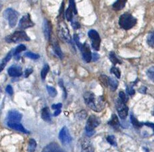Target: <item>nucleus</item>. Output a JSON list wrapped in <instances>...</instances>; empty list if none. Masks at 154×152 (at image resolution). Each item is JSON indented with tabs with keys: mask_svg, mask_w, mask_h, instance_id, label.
Wrapping results in <instances>:
<instances>
[{
	"mask_svg": "<svg viewBox=\"0 0 154 152\" xmlns=\"http://www.w3.org/2000/svg\"><path fill=\"white\" fill-rule=\"evenodd\" d=\"M84 100L86 105L95 112H100L105 108V102L102 97L96 96L92 92L85 93Z\"/></svg>",
	"mask_w": 154,
	"mask_h": 152,
	"instance_id": "obj_1",
	"label": "nucleus"
},
{
	"mask_svg": "<svg viewBox=\"0 0 154 152\" xmlns=\"http://www.w3.org/2000/svg\"><path fill=\"white\" fill-rule=\"evenodd\" d=\"M137 23L136 18L129 13H125L120 16L119 25L122 29L129 30L133 28Z\"/></svg>",
	"mask_w": 154,
	"mask_h": 152,
	"instance_id": "obj_2",
	"label": "nucleus"
},
{
	"mask_svg": "<svg viewBox=\"0 0 154 152\" xmlns=\"http://www.w3.org/2000/svg\"><path fill=\"white\" fill-rule=\"evenodd\" d=\"M5 40L8 43H19L21 41H29L30 39L25 31H18L14 32L12 35L7 36Z\"/></svg>",
	"mask_w": 154,
	"mask_h": 152,
	"instance_id": "obj_3",
	"label": "nucleus"
},
{
	"mask_svg": "<svg viewBox=\"0 0 154 152\" xmlns=\"http://www.w3.org/2000/svg\"><path fill=\"white\" fill-rule=\"evenodd\" d=\"M4 18L7 20L10 27H14L18 22L19 13L12 8H8L4 12Z\"/></svg>",
	"mask_w": 154,
	"mask_h": 152,
	"instance_id": "obj_4",
	"label": "nucleus"
},
{
	"mask_svg": "<svg viewBox=\"0 0 154 152\" xmlns=\"http://www.w3.org/2000/svg\"><path fill=\"white\" fill-rule=\"evenodd\" d=\"M88 36L91 39L93 49L96 50H99L101 43V39L99 33L96 30L91 29L88 32Z\"/></svg>",
	"mask_w": 154,
	"mask_h": 152,
	"instance_id": "obj_5",
	"label": "nucleus"
},
{
	"mask_svg": "<svg viewBox=\"0 0 154 152\" xmlns=\"http://www.w3.org/2000/svg\"><path fill=\"white\" fill-rule=\"evenodd\" d=\"M116 108L117 111L118 112L119 116L122 120H124L127 117L128 114V108L127 106L125 105V103L118 99L116 101Z\"/></svg>",
	"mask_w": 154,
	"mask_h": 152,
	"instance_id": "obj_6",
	"label": "nucleus"
},
{
	"mask_svg": "<svg viewBox=\"0 0 154 152\" xmlns=\"http://www.w3.org/2000/svg\"><path fill=\"white\" fill-rule=\"evenodd\" d=\"M59 139L63 145H68L71 143L72 137L70 135L68 129L66 126L61 129L59 134Z\"/></svg>",
	"mask_w": 154,
	"mask_h": 152,
	"instance_id": "obj_7",
	"label": "nucleus"
},
{
	"mask_svg": "<svg viewBox=\"0 0 154 152\" xmlns=\"http://www.w3.org/2000/svg\"><path fill=\"white\" fill-rule=\"evenodd\" d=\"M100 124V120L95 116H91L88 118L86 123V132H94V129L97 128Z\"/></svg>",
	"mask_w": 154,
	"mask_h": 152,
	"instance_id": "obj_8",
	"label": "nucleus"
},
{
	"mask_svg": "<svg viewBox=\"0 0 154 152\" xmlns=\"http://www.w3.org/2000/svg\"><path fill=\"white\" fill-rule=\"evenodd\" d=\"M33 26H34V23L31 19L29 14H27V15L22 17V18L19 21V27L22 29H26Z\"/></svg>",
	"mask_w": 154,
	"mask_h": 152,
	"instance_id": "obj_9",
	"label": "nucleus"
},
{
	"mask_svg": "<svg viewBox=\"0 0 154 152\" xmlns=\"http://www.w3.org/2000/svg\"><path fill=\"white\" fill-rule=\"evenodd\" d=\"M22 118V114L19 113L18 111L10 110L7 115V123H18L20 122V120Z\"/></svg>",
	"mask_w": 154,
	"mask_h": 152,
	"instance_id": "obj_10",
	"label": "nucleus"
},
{
	"mask_svg": "<svg viewBox=\"0 0 154 152\" xmlns=\"http://www.w3.org/2000/svg\"><path fill=\"white\" fill-rule=\"evenodd\" d=\"M80 50L82 54L83 60L85 61L86 63H89L92 59V54L88 44L86 43L83 44V46L81 48Z\"/></svg>",
	"mask_w": 154,
	"mask_h": 152,
	"instance_id": "obj_11",
	"label": "nucleus"
},
{
	"mask_svg": "<svg viewBox=\"0 0 154 152\" xmlns=\"http://www.w3.org/2000/svg\"><path fill=\"white\" fill-rule=\"evenodd\" d=\"M60 30L59 33H60V36L62 38L63 40H65V41L68 42V43H71V36L69 35V30L67 27L66 25H65L64 23H62L60 25Z\"/></svg>",
	"mask_w": 154,
	"mask_h": 152,
	"instance_id": "obj_12",
	"label": "nucleus"
},
{
	"mask_svg": "<svg viewBox=\"0 0 154 152\" xmlns=\"http://www.w3.org/2000/svg\"><path fill=\"white\" fill-rule=\"evenodd\" d=\"M8 75L12 77H18L22 75V70L20 66L13 65L10 67L7 70Z\"/></svg>",
	"mask_w": 154,
	"mask_h": 152,
	"instance_id": "obj_13",
	"label": "nucleus"
},
{
	"mask_svg": "<svg viewBox=\"0 0 154 152\" xmlns=\"http://www.w3.org/2000/svg\"><path fill=\"white\" fill-rule=\"evenodd\" d=\"M43 29L45 37H46L47 40H49L52 33V25L51 23H50V22H49V21H47V19H45L43 21Z\"/></svg>",
	"mask_w": 154,
	"mask_h": 152,
	"instance_id": "obj_14",
	"label": "nucleus"
},
{
	"mask_svg": "<svg viewBox=\"0 0 154 152\" xmlns=\"http://www.w3.org/2000/svg\"><path fill=\"white\" fill-rule=\"evenodd\" d=\"M7 126L10 128H12L13 129H15V130L23 132V133L25 134H28L29 132L27 131L26 129L24 128V127L22 126L20 123L18 122V123H7Z\"/></svg>",
	"mask_w": 154,
	"mask_h": 152,
	"instance_id": "obj_15",
	"label": "nucleus"
},
{
	"mask_svg": "<svg viewBox=\"0 0 154 152\" xmlns=\"http://www.w3.org/2000/svg\"><path fill=\"white\" fill-rule=\"evenodd\" d=\"M62 151V150L60 148V145L56 143H51L49 145H47L46 148H45L43 151L45 152H50V151Z\"/></svg>",
	"mask_w": 154,
	"mask_h": 152,
	"instance_id": "obj_16",
	"label": "nucleus"
},
{
	"mask_svg": "<svg viewBox=\"0 0 154 152\" xmlns=\"http://www.w3.org/2000/svg\"><path fill=\"white\" fill-rule=\"evenodd\" d=\"M41 118L44 121L46 122H51L52 120V116H51V113H50L49 110L47 107H46V108H43L41 111Z\"/></svg>",
	"mask_w": 154,
	"mask_h": 152,
	"instance_id": "obj_17",
	"label": "nucleus"
},
{
	"mask_svg": "<svg viewBox=\"0 0 154 152\" xmlns=\"http://www.w3.org/2000/svg\"><path fill=\"white\" fill-rule=\"evenodd\" d=\"M81 145H82V147L83 151H94L92 145H91L90 141L88 139L83 138L82 142H81Z\"/></svg>",
	"mask_w": 154,
	"mask_h": 152,
	"instance_id": "obj_18",
	"label": "nucleus"
},
{
	"mask_svg": "<svg viewBox=\"0 0 154 152\" xmlns=\"http://www.w3.org/2000/svg\"><path fill=\"white\" fill-rule=\"evenodd\" d=\"M13 55H14V49H13V50H11V51H10L9 53H8V54L6 55V57H5L2 60L1 63V66H0V71L1 72V70H4L5 65H6V64L8 63V62H9L10 59L12 58Z\"/></svg>",
	"mask_w": 154,
	"mask_h": 152,
	"instance_id": "obj_19",
	"label": "nucleus"
},
{
	"mask_svg": "<svg viewBox=\"0 0 154 152\" xmlns=\"http://www.w3.org/2000/svg\"><path fill=\"white\" fill-rule=\"evenodd\" d=\"M127 0H117L113 5V9L116 11H119L125 7Z\"/></svg>",
	"mask_w": 154,
	"mask_h": 152,
	"instance_id": "obj_20",
	"label": "nucleus"
},
{
	"mask_svg": "<svg viewBox=\"0 0 154 152\" xmlns=\"http://www.w3.org/2000/svg\"><path fill=\"white\" fill-rule=\"evenodd\" d=\"M53 49H54V53L58 56L59 58H63V55L62 51H61V50L60 45H59V43L57 41H55L54 42V43H53Z\"/></svg>",
	"mask_w": 154,
	"mask_h": 152,
	"instance_id": "obj_21",
	"label": "nucleus"
},
{
	"mask_svg": "<svg viewBox=\"0 0 154 152\" xmlns=\"http://www.w3.org/2000/svg\"><path fill=\"white\" fill-rule=\"evenodd\" d=\"M109 86L112 91H115L118 86V81L116 78L113 77H110V82H109Z\"/></svg>",
	"mask_w": 154,
	"mask_h": 152,
	"instance_id": "obj_22",
	"label": "nucleus"
},
{
	"mask_svg": "<svg viewBox=\"0 0 154 152\" xmlns=\"http://www.w3.org/2000/svg\"><path fill=\"white\" fill-rule=\"evenodd\" d=\"M108 124L111 126H113V127H117V126H119V122L118 118H117V116L116 114L112 115L111 119L110 120V122H108Z\"/></svg>",
	"mask_w": 154,
	"mask_h": 152,
	"instance_id": "obj_23",
	"label": "nucleus"
},
{
	"mask_svg": "<svg viewBox=\"0 0 154 152\" xmlns=\"http://www.w3.org/2000/svg\"><path fill=\"white\" fill-rule=\"evenodd\" d=\"M73 13H74V10L73 8L71 7V5H69V7L68 9H67L66 12V17L67 20L69 21H71L72 19H73Z\"/></svg>",
	"mask_w": 154,
	"mask_h": 152,
	"instance_id": "obj_24",
	"label": "nucleus"
},
{
	"mask_svg": "<svg viewBox=\"0 0 154 152\" xmlns=\"http://www.w3.org/2000/svg\"><path fill=\"white\" fill-rule=\"evenodd\" d=\"M110 61H111V63H113V64H121L122 61L119 60V59L117 58V57L116 55V53L114 52H111L110 53Z\"/></svg>",
	"mask_w": 154,
	"mask_h": 152,
	"instance_id": "obj_25",
	"label": "nucleus"
},
{
	"mask_svg": "<svg viewBox=\"0 0 154 152\" xmlns=\"http://www.w3.org/2000/svg\"><path fill=\"white\" fill-rule=\"evenodd\" d=\"M99 80L103 85L108 87L109 86V82H110V77H107L106 75H101L99 77Z\"/></svg>",
	"mask_w": 154,
	"mask_h": 152,
	"instance_id": "obj_26",
	"label": "nucleus"
},
{
	"mask_svg": "<svg viewBox=\"0 0 154 152\" xmlns=\"http://www.w3.org/2000/svg\"><path fill=\"white\" fill-rule=\"evenodd\" d=\"M49 66L48 64H45L43 69H42L41 72V77L42 80H44L45 79H46V77L47 75V73H48V72H49Z\"/></svg>",
	"mask_w": 154,
	"mask_h": 152,
	"instance_id": "obj_27",
	"label": "nucleus"
},
{
	"mask_svg": "<svg viewBox=\"0 0 154 152\" xmlns=\"http://www.w3.org/2000/svg\"><path fill=\"white\" fill-rule=\"evenodd\" d=\"M130 118H131V123H132V124H133L134 127L136 128H139L141 127L142 124L139 122L138 120L133 116V114H131Z\"/></svg>",
	"mask_w": 154,
	"mask_h": 152,
	"instance_id": "obj_28",
	"label": "nucleus"
},
{
	"mask_svg": "<svg viewBox=\"0 0 154 152\" xmlns=\"http://www.w3.org/2000/svg\"><path fill=\"white\" fill-rule=\"evenodd\" d=\"M36 146H37V143H36L35 140L33 139L29 140V145H28V151L31 152L35 151Z\"/></svg>",
	"mask_w": 154,
	"mask_h": 152,
	"instance_id": "obj_29",
	"label": "nucleus"
},
{
	"mask_svg": "<svg viewBox=\"0 0 154 152\" xmlns=\"http://www.w3.org/2000/svg\"><path fill=\"white\" fill-rule=\"evenodd\" d=\"M147 43L150 47H154V31L150 33L147 39Z\"/></svg>",
	"mask_w": 154,
	"mask_h": 152,
	"instance_id": "obj_30",
	"label": "nucleus"
},
{
	"mask_svg": "<svg viewBox=\"0 0 154 152\" xmlns=\"http://www.w3.org/2000/svg\"><path fill=\"white\" fill-rule=\"evenodd\" d=\"M47 91L48 92V94L51 97L54 98L57 94V92L56 91V89L54 88V87L47 86Z\"/></svg>",
	"mask_w": 154,
	"mask_h": 152,
	"instance_id": "obj_31",
	"label": "nucleus"
},
{
	"mask_svg": "<svg viewBox=\"0 0 154 152\" xmlns=\"http://www.w3.org/2000/svg\"><path fill=\"white\" fill-rule=\"evenodd\" d=\"M26 49V46L24 45H19V46L16 47L15 49H14V55H17L19 53H20L21 52L24 51Z\"/></svg>",
	"mask_w": 154,
	"mask_h": 152,
	"instance_id": "obj_32",
	"label": "nucleus"
},
{
	"mask_svg": "<svg viewBox=\"0 0 154 152\" xmlns=\"http://www.w3.org/2000/svg\"><path fill=\"white\" fill-rule=\"evenodd\" d=\"M147 75L150 80L154 82V66H152L147 71Z\"/></svg>",
	"mask_w": 154,
	"mask_h": 152,
	"instance_id": "obj_33",
	"label": "nucleus"
},
{
	"mask_svg": "<svg viewBox=\"0 0 154 152\" xmlns=\"http://www.w3.org/2000/svg\"><path fill=\"white\" fill-rule=\"evenodd\" d=\"M111 72L112 74L115 75V76H116L117 78H120V77H121V72H120V70H119V69L116 68V67H112L111 69Z\"/></svg>",
	"mask_w": 154,
	"mask_h": 152,
	"instance_id": "obj_34",
	"label": "nucleus"
},
{
	"mask_svg": "<svg viewBox=\"0 0 154 152\" xmlns=\"http://www.w3.org/2000/svg\"><path fill=\"white\" fill-rule=\"evenodd\" d=\"M107 141L110 143L111 145L113 146H117V142H116V139L113 136H109L107 137Z\"/></svg>",
	"mask_w": 154,
	"mask_h": 152,
	"instance_id": "obj_35",
	"label": "nucleus"
},
{
	"mask_svg": "<svg viewBox=\"0 0 154 152\" xmlns=\"http://www.w3.org/2000/svg\"><path fill=\"white\" fill-rule=\"evenodd\" d=\"M25 55H26L27 57L30 58L32 59H38V58H39V57H40L39 55L35 54V53H32V52H27V53H26Z\"/></svg>",
	"mask_w": 154,
	"mask_h": 152,
	"instance_id": "obj_36",
	"label": "nucleus"
},
{
	"mask_svg": "<svg viewBox=\"0 0 154 152\" xmlns=\"http://www.w3.org/2000/svg\"><path fill=\"white\" fill-rule=\"evenodd\" d=\"M119 99L121 100L122 102H124V103H126L128 101V98L124 92H119Z\"/></svg>",
	"mask_w": 154,
	"mask_h": 152,
	"instance_id": "obj_37",
	"label": "nucleus"
},
{
	"mask_svg": "<svg viewBox=\"0 0 154 152\" xmlns=\"http://www.w3.org/2000/svg\"><path fill=\"white\" fill-rule=\"evenodd\" d=\"M74 41H75V44H76V45L78 47V48H79L80 49H81V48L83 46V44H82L80 42V38L79 37H78L77 35L75 34L74 35Z\"/></svg>",
	"mask_w": 154,
	"mask_h": 152,
	"instance_id": "obj_38",
	"label": "nucleus"
},
{
	"mask_svg": "<svg viewBox=\"0 0 154 152\" xmlns=\"http://www.w3.org/2000/svg\"><path fill=\"white\" fill-rule=\"evenodd\" d=\"M69 5H71V7L73 8V10H74V13L77 14V12L76 6H75V4L74 0H69Z\"/></svg>",
	"mask_w": 154,
	"mask_h": 152,
	"instance_id": "obj_39",
	"label": "nucleus"
},
{
	"mask_svg": "<svg viewBox=\"0 0 154 152\" xmlns=\"http://www.w3.org/2000/svg\"><path fill=\"white\" fill-rule=\"evenodd\" d=\"M127 92L129 95L132 96L135 94V90L133 88L132 86H127Z\"/></svg>",
	"mask_w": 154,
	"mask_h": 152,
	"instance_id": "obj_40",
	"label": "nucleus"
},
{
	"mask_svg": "<svg viewBox=\"0 0 154 152\" xmlns=\"http://www.w3.org/2000/svg\"><path fill=\"white\" fill-rule=\"evenodd\" d=\"M5 91L7 92V94H9V95L12 96L13 94V88L10 85H7L6 88H5Z\"/></svg>",
	"mask_w": 154,
	"mask_h": 152,
	"instance_id": "obj_41",
	"label": "nucleus"
},
{
	"mask_svg": "<svg viewBox=\"0 0 154 152\" xmlns=\"http://www.w3.org/2000/svg\"><path fill=\"white\" fill-rule=\"evenodd\" d=\"M71 25L74 29H79V28H80V24L77 21H71Z\"/></svg>",
	"mask_w": 154,
	"mask_h": 152,
	"instance_id": "obj_42",
	"label": "nucleus"
},
{
	"mask_svg": "<svg viewBox=\"0 0 154 152\" xmlns=\"http://www.w3.org/2000/svg\"><path fill=\"white\" fill-rule=\"evenodd\" d=\"M59 85L60 86V87L62 88V89L63 90V92H64V95H65V98H66L67 96V93H66V90L65 88V87L63 86V80H60L59 81Z\"/></svg>",
	"mask_w": 154,
	"mask_h": 152,
	"instance_id": "obj_43",
	"label": "nucleus"
},
{
	"mask_svg": "<svg viewBox=\"0 0 154 152\" xmlns=\"http://www.w3.org/2000/svg\"><path fill=\"white\" fill-rule=\"evenodd\" d=\"M99 55L97 54V53H94L92 54V61H93L94 62H96L97 61L99 60Z\"/></svg>",
	"mask_w": 154,
	"mask_h": 152,
	"instance_id": "obj_44",
	"label": "nucleus"
},
{
	"mask_svg": "<svg viewBox=\"0 0 154 152\" xmlns=\"http://www.w3.org/2000/svg\"><path fill=\"white\" fill-rule=\"evenodd\" d=\"M32 72H33V69H26V70L24 72L25 73V77L27 78L31 74H32Z\"/></svg>",
	"mask_w": 154,
	"mask_h": 152,
	"instance_id": "obj_45",
	"label": "nucleus"
},
{
	"mask_svg": "<svg viewBox=\"0 0 154 152\" xmlns=\"http://www.w3.org/2000/svg\"><path fill=\"white\" fill-rule=\"evenodd\" d=\"M61 107H62V104H61V103L56 104H53V105L52 106V109H54V110L60 109V108H61Z\"/></svg>",
	"mask_w": 154,
	"mask_h": 152,
	"instance_id": "obj_46",
	"label": "nucleus"
},
{
	"mask_svg": "<svg viewBox=\"0 0 154 152\" xmlns=\"http://www.w3.org/2000/svg\"><path fill=\"white\" fill-rule=\"evenodd\" d=\"M61 108L55 110V111L54 114V116H57L58 115L61 113Z\"/></svg>",
	"mask_w": 154,
	"mask_h": 152,
	"instance_id": "obj_47",
	"label": "nucleus"
},
{
	"mask_svg": "<svg viewBox=\"0 0 154 152\" xmlns=\"http://www.w3.org/2000/svg\"><path fill=\"white\" fill-rule=\"evenodd\" d=\"M145 125L148 126V127L152 128L153 129V132H154V124H152V123H145Z\"/></svg>",
	"mask_w": 154,
	"mask_h": 152,
	"instance_id": "obj_48",
	"label": "nucleus"
},
{
	"mask_svg": "<svg viewBox=\"0 0 154 152\" xmlns=\"http://www.w3.org/2000/svg\"><path fill=\"white\" fill-rule=\"evenodd\" d=\"M153 115H154V112H153Z\"/></svg>",
	"mask_w": 154,
	"mask_h": 152,
	"instance_id": "obj_49",
	"label": "nucleus"
}]
</instances>
